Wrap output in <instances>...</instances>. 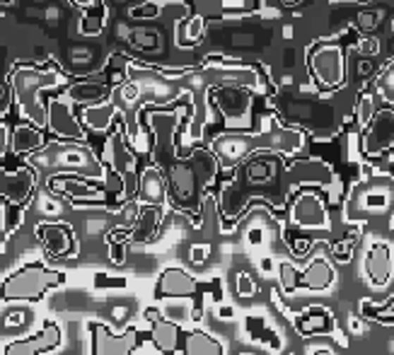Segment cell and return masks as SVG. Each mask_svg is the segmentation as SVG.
Returning <instances> with one entry per match:
<instances>
[{"label": "cell", "mask_w": 394, "mask_h": 355, "mask_svg": "<svg viewBox=\"0 0 394 355\" xmlns=\"http://www.w3.org/2000/svg\"><path fill=\"white\" fill-rule=\"evenodd\" d=\"M305 160H288L278 152H257L247 157L242 165L233 169L218 191V206H221L225 223H235L247 213L254 201L264 203L269 211L283 213L300 186H329L336 184L331 169L314 174H300Z\"/></svg>", "instance_id": "obj_1"}, {"label": "cell", "mask_w": 394, "mask_h": 355, "mask_svg": "<svg viewBox=\"0 0 394 355\" xmlns=\"http://www.w3.org/2000/svg\"><path fill=\"white\" fill-rule=\"evenodd\" d=\"M145 126L153 133V165L165 172L170 186V203L177 213L187 216L199 228L204 213L206 194L223 172L221 160L211 148H194L189 155H177L179 150V109L145 111Z\"/></svg>", "instance_id": "obj_2"}, {"label": "cell", "mask_w": 394, "mask_h": 355, "mask_svg": "<svg viewBox=\"0 0 394 355\" xmlns=\"http://www.w3.org/2000/svg\"><path fill=\"white\" fill-rule=\"evenodd\" d=\"M211 150L221 160L223 169L238 167L257 152H278L295 160L305 150V133L295 126H283L278 116H261V128L254 131H223L211 140Z\"/></svg>", "instance_id": "obj_3"}, {"label": "cell", "mask_w": 394, "mask_h": 355, "mask_svg": "<svg viewBox=\"0 0 394 355\" xmlns=\"http://www.w3.org/2000/svg\"><path fill=\"white\" fill-rule=\"evenodd\" d=\"M8 82L13 85L15 99L27 121L37 123L39 128H49V101L42 94L49 89H59L68 85V75L56 66L18 63L10 70Z\"/></svg>", "instance_id": "obj_4"}, {"label": "cell", "mask_w": 394, "mask_h": 355, "mask_svg": "<svg viewBox=\"0 0 394 355\" xmlns=\"http://www.w3.org/2000/svg\"><path fill=\"white\" fill-rule=\"evenodd\" d=\"M102 162L111 169L116 179L123 184V196L121 201H131L138 196L140 186V174H138V155L131 148V140H128V128L126 123H116V128L109 133L102 150Z\"/></svg>", "instance_id": "obj_5"}, {"label": "cell", "mask_w": 394, "mask_h": 355, "mask_svg": "<svg viewBox=\"0 0 394 355\" xmlns=\"http://www.w3.org/2000/svg\"><path fill=\"white\" fill-rule=\"evenodd\" d=\"M66 283V273L49 268L44 263H27L20 270L3 280V300L5 302H37L44 292Z\"/></svg>", "instance_id": "obj_6"}, {"label": "cell", "mask_w": 394, "mask_h": 355, "mask_svg": "<svg viewBox=\"0 0 394 355\" xmlns=\"http://www.w3.org/2000/svg\"><path fill=\"white\" fill-rule=\"evenodd\" d=\"M208 101L218 111L225 131H250L252 123H254L252 89L235 87V85H211L208 87Z\"/></svg>", "instance_id": "obj_7"}, {"label": "cell", "mask_w": 394, "mask_h": 355, "mask_svg": "<svg viewBox=\"0 0 394 355\" xmlns=\"http://www.w3.org/2000/svg\"><path fill=\"white\" fill-rule=\"evenodd\" d=\"M307 68L322 92L339 89L346 82V56H343L339 42L322 39V42L312 44L307 49Z\"/></svg>", "instance_id": "obj_8"}, {"label": "cell", "mask_w": 394, "mask_h": 355, "mask_svg": "<svg viewBox=\"0 0 394 355\" xmlns=\"http://www.w3.org/2000/svg\"><path fill=\"white\" fill-rule=\"evenodd\" d=\"M288 223L297 230H322L329 232L331 218L326 201L314 186H300L288 203Z\"/></svg>", "instance_id": "obj_9"}, {"label": "cell", "mask_w": 394, "mask_h": 355, "mask_svg": "<svg viewBox=\"0 0 394 355\" xmlns=\"http://www.w3.org/2000/svg\"><path fill=\"white\" fill-rule=\"evenodd\" d=\"M196 73H201L216 85H235V87H247L252 92H261L264 77L257 68L228 61V56H208L201 66H196Z\"/></svg>", "instance_id": "obj_10"}, {"label": "cell", "mask_w": 394, "mask_h": 355, "mask_svg": "<svg viewBox=\"0 0 394 355\" xmlns=\"http://www.w3.org/2000/svg\"><path fill=\"white\" fill-rule=\"evenodd\" d=\"M47 189L51 194L66 196L73 206H102L106 201L104 186H97L94 179H82L80 174L61 172L47 179Z\"/></svg>", "instance_id": "obj_11"}, {"label": "cell", "mask_w": 394, "mask_h": 355, "mask_svg": "<svg viewBox=\"0 0 394 355\" xmlns=\"http://www.w3.org/2000/svg\"><path fill=\"white\" fill-rule=\"evenodd\" d=\"M394 148V109H380L360 131V152L370 160L387 155Z\"/></svg>", "instance_id": "obj_12"}, {"label": "cell", "mask_w": 394, "mask_h": 355, "mask_svg": "<svg viewBox=\"0 0 394 355\" xmlns=\"http://www.w3.org/2000/svg\"><path fill=\"white\" fill-rule=\"evenodd\" d=\"M49 131L59 140L87 143V128L82 126L80 116H75L73 101L66 94H54L49 99Z\"/></svg>", "instance_id": "obj_13"}, {"label": "cell", "mask_w": 394, "mask_h": 355, "mask_svg": "<svg viewBox=\"0 0 394 355\" xmlns=\"http://www.w3.org/2000/svg\"><path fill=\"white\" fill-rule=\"evenodd\" d=\"M35 237L37 242L44 247V251L51 259H73L78 256V242L73 235V228L63 220L56 223H37L35 225Z\"/></svg>", "instance_id": "obj_14"}, {"label": "cell", "mask_w": 394, "mask_h": 355, "mask_svg": "<svg viewBox=\"0 0 394 355\" xmlns=\"http://www.w3.org/2000/svg\"><path fill=\"white\" fill-rule=\"evenodd\" d=\"M90 336H92V355H131L143 343L136 326H128L121 334H111L99 321L90 324Z\"/></svg>", "instance_id": "obj_15"}, {"label": "cell", "mask_w": 394, "mask_h": 355, "mask_svg": "<svg viewBox=\"0 0 394 355\" xmlns=\"http://www.w3.org/2000/svg\"><path fill=\"white\" fill-rule=\"evenodd\" d=\"M37 189V172L30 165H20L15 169L3 167V177H0V196L5 203L13 206H27L35 196Z\"/></svg>", "instance_id": "obj_16"}, {"label": "cell", "mask_w": 394, "mask_h": 355, "mask_svg": "<svg viewBox=\"0 0 394 355\" xmlns=\"http://www.w3.org/2000/svg\"><path fill=\"white\" fill-rule=\"evenodd\" d=\"M162 218H165V208L162 206L140 203L133 223L128 228H119V232L128 244H148V242H153L157 237Z\"/></svg>", "instance_id": "obj_17"}, {"label": "cell", "mask_w": 394, "mask_h": 355, "mask_svg": "<svg viewBox=\"0 0 394 355\" xmlns=\"http://www.w3.org/2000/svg\"><path fill=\"white\" fill-rule=\"evenodd\" d=\"M63 334H61V326L56 321H47L35 336L30 338H18V341H10L5 346V355H42L51 353L61 346Z\"/></svg>", "instance_id": "obj_18"}, {"label": "cell", "mask_w": 394, "mask_h": 355, "mask_svg": "<svg viewBox=\"0 0 394 355\" xmlns=\"http://www.w3.org/2000/svg\"><path fill=\"white\" fill-rule=\"evenodd\" d=\"M204 290V285L199 283V280L194 278L191 273H187L184 268H165L160 273V278H157L155 283V297L160 300V297H189V300H194L199 292Z\"/></svg>", "instance_id": "obj_19"}, {"label": "cell", "mask_w": 394, "mask_h": 355, "mask_svg": "<svg viewBox=\"0 0 394 355\" xmlns=\"http://www.w3.org/2000/svg\"><path fill=\"white\" fill-rule=\"evenodd\" d=\"M363 270L370 285L385 287L392 280V270H394L392 247L387 244V242H375V244H370L363 256Z\"/></svg>", "instance_id": "obj_20"}, {"label": "cell", "mask_w": 394, "mask_h": 355, "mask_svg": "<svg viewBox=\"0 0 394 355\" xmlns=\"http://www.w3.org/2000/svg\"><path fill=\"white\" fill-rule=\"evenodd\" d=\"M136 199L140 203H150V206H162V208H165V203H170L167 177L160 167L153 165V162L140 172V186H138Z\"/></svg>", "instance_id": "obj_21"}, {"label": "cell", "mask_w": 394, "mask_h": 355, "mask_svg": "<svg viewBox=\"0 0 394 355\" xmlns=\"http://www.w3.org/2000/svg\"><path fill=\"white\" fill-rule=\"evenodd\" d=\"M295 329L300 336H331L336 334V319L322 304H312L295 319Z\"/></svg>", "instance_id": "obj_22"}, {"label": "cell", "mask_w": 394, "mask_h": 355, "mask_svg": "<svg viewBox=\"0 0 394 355\" xmlns=\"http://www.w3.org/2000/svg\"><path fill=\"white\" fill-rule=\"evenodd\" d=\"M47 135H44V128H39L37 123L25 121L20 126L13 128V135H10V152L18 157H30L35 152L47 148Z\"/></svg>", "instance_id": "obj_23"}, {"label": "cell", "mask_w": 394, "mask_h": 355, "mask_svg": "<svg viewBox=\"0 0 394 355\" xmlns=\"http://www.w3.org/2000/svg\"><path fill=\"white\" fill-rule=\"evenodd\" d=\"M119 114H121L119 106H116L111 99L97 101V104H90V106H80L82 126L92 133H106L116 123V116Z\"/></svg>", "instance_id": "obj_24"}, {"label": "cell", "mask_w": 394, "mask_h": 355, "mask_svg": "<svg viewBox=\"0 0 394 355\" xmlns=\"http://www.w3.org/2000/svg\"><path fill=\"white\" fill-rule=\"evenodd\" d=\"M111 92H114V85L109 82H92V80H82V82H73L66 87V97H68L75 106H90L97 104V101L111 99Z\"/></svg>", "instance_id": "obj_25"}, {"label": "cell", "mask_w": 394, "mask_h": 355, "mask_svg": "<svg viewBox=\"0 0 394 355\" xmlns=\"http://www.w3.org/2000/svg\"><path fill=\"white\" fill-rule=\"evenodd\" d=\"M334 283H336V270L322 256L312 259V261L300 270V287H305V290L322 292V290H329Z\"/></svg>", "instance_id": "obj_26"}, {"label": "cell", "mask_w": 394, "mask_h": 355, "mask_svg": "<svg viewBox=\"0 0 394 355\" xmlns=\"http://www.w3.org/2000/svg\"><path fill=\"white\" fill-rule=\"evenodd\" d=\"M150 341H153V346L160 353H165V355L177 353L179 346H184L182 326L162 317L160 321H155V324L150 326Z\"/></svg>", "instance_id": "obj_27"}, {"label": "cell", "mask_w": 394, "mask_h": 355, "mask_svg": "<svg viewBox=\"0 0 394 355\" xmlns=\"http://www.w3.org/2000/svg\"><path fill=\"white\" fill-rule=\"evenodd\" d=\"M184 355H225V348L218 338H213L206 331H189L184 334V346H182Z\"/></svg>", "instance_id": "obj_28"}, {"label": "cell", "mask_w": 394, "mask_h": 355, "mask_svg": "<svg viewBox=\"0 0 394 355\" xmlns=\"http://www.w3.org/2000/svg\"><path fill=\"white\" fill-rule=\"evenodd\" d=\"M206 30V17L204 15H191L177 25V44L179 46H196L204 37Z\"/></svg>", "instance_id": "obj_29"}, {"label": "cell", "mask_w": 394, "mask_h": 355, "mask_svg": "<svg viewBox=\"0 0 394 355\" xmlns=\"http://www.w3.org/2000/svg\"><path fill=\"white\" fill-rule=\"evenodd\" d=\"M360 314H363V319L377 321V324H382V326H394V292L387 297V302H382V304L363 300L360 302Z\"/></svg>", "instance_id": "obj_30"}, {"label": "cell", "mask_w": 394, "mask_h": 355, "mask_svg": "<svg viewBox=\"0 0 394 355\" xmlns=\"http://www.w3.org/2000/svg\"><path fill=\"white\" fill-rule=\"evenodd\" d=\"M373 89L387 101V104H394V61L382 68V73L373 82Z\"/></svg>", "instance_id": "obj_31"}, {"label": "cell", "mask_w": 394, "mask_h": 355, "mask_svg": "<svg viewBox=\"0 0 394 355\" xmlns=\"http://www.w3.org/2000/svg\"><path fill=\"white\" fill-rule=\"evenodd\" d=\"M264 5V0H218L223 15H252Z\"/></svg>", "instance_id": "obj_32"}, {"label": "cell", "mask_w": 394, "mask_h": 355, "mask_svg": "<svg viewBox=\"0 0 394 355\" xmlns=\"http://www.w3.org/2000/svg\"><path fill=\"white\" fill-rule=\"evenodd\" d=\"M377 114V109H375V97H373V92H363L360 97L356 99V123H358V128L363 131L365 126H368L370 121H373V116Z\"/></svg>", "instance_id": "obj_33"}, {"label": "cell", "mask_w": 394, "mask_h": 355, "mask_svg": "<svg viewBox=\"0 0 394 355\" xmlns=\"http://www.w3.org/2000/svg\"><path fill=\"white\" fill-rule=\"evenodd\" d=\"M358 239H360V225H356V228H353L351 232L343 237L341 242H334V244H329V249H331V254H334L336 259H339V261H348V259H351V254H353V249H356Z\"/></svg>", "instance_id": "obj_34"}, {"label": "cell", "mask_w": 394, "mask_h": 355, "mask_svg": "<svg viewBox=\"0 0 394 355\" xmlns=\"http://www.w3.org/2000/svg\"><path fill=\"white\" fill-rule=\"evenodd\" d=\"M106 244H109V259H111V263L121 266V263L126 261V247H128V242L121 237L119 228H114L109 235H106Z\"/></svg>", "instance_id": "obj_35"}, {"label": "cell", "mask_w": 394, "mask_h": 355, "mask_svg": "<svg viewBox=\"0 0 394 355\" xmlns=\"http://www.w3.org/2000/svg\"><path fill=\"white\" fill-rule=\"evenodd\" d=\"M278 280H281V290L283 292H295L300 287V270L293 266L290 261H283L278 266Z\"/></svg>", "instance_id": "obj_36"}, {"label": "cell", "mask_w": 394, "mask_h": 355, "mask_svg": "<svg viewBox=\"0 0 394 355\" xmlns=\"http://www.w3.org/2000/svg\"><path fill=\"white\" fill-rule=\"evenodd\" d=\"M380 13H377V10H363V13H358V17H356V27L360 32H375L377 27H380Z\"/></svg>", "instance_id": "obj_37"}, {"label": "cell", "mask_w": 394, "mask_h": 355, "mask_svg": "<svg viewBox=\"0 0 394 355\" xmlns=\"http://www.w3.org/2000/svg\"><path fill=\"white\" fill-rule=\"evenodd\" d=\"M356 51L363 58H375V56H380V39L377 37H365L358 42Z\"/></svg>", "instance_id": "obj_38"}, {"label": "cell", "mask_w": 394, "mask_h": 355, "mask_svg": "<svg viewBox=\"0 0 394 355\" xmlns=\"http://www.w3.org/2000/svg\"><path fill=\"white\" fill-rule=\"evenodd\" d=\"M131 42L136 44V46H143V49H155L157 46V32H153V30H136L131 34Z\"/></svg>", "instance_id": "obj_39"}, {"label": "cell", "mask_w": 394, "mask_h": 355, "mask_svg": "<svg viewBox=\"0 0 394 355\" xmlns=\"http://www.w3.org/2000/svg\"><path fill=\"white\" fill-rule=\"evenodd\" d=\"M238 297H254L257 295V283L252 280V275L250 273H238Z\"/></svg>", "instance_id": "obj_40"}, {"label": "cell", "mask_w": 394, "mask_h": 355, "mask_svg": "<svg viewBox=\"0 0 394 355\" xmlns=\"http://www.w3.org/2000/svg\"><path fill=\"white\" fill-rule=\"evenodd\" d=\"M208 256H211V244H206V242H199V244L191 247L189 251V259L194 266H204V263L208 261Z\"/></svg>", "instance_id": "obj_41"}, {"label": "cell", "mask_w": 394, "mask_h": 355, "mask_svg": "<svg viewBox=\"0 0 394 355\" xmlns=\"http://www.w3.org/2000/svg\"><path fill=\"white\" fill-rule=\"evenodd\" d=\"M157 15H160V5H155L153 0H148L145 5L131 10V17H140V20H153Z\"/></svg>", "instance_id": "obj_42"}, {"label": "cell", "mask_w": 394, "mask_h": 355, "mask_svg": "<svg viewBox=\"0 0 394 355\" xmlns=\"http://www.w3.org/2000/svg\"><path fill=\"white\" fill-rule=\"evenodd\" d=\"M0 114H8L10 109H13V99H15V92H13V85L10 82H3V87H0Z\"/></svg>", "instance_id": "obj_43"}, {"label": "cell", "mask_w": 394, "mask_h": 355, "mask_svg": "<svg viewBox=\"0 0 394 355\" xmlns=\"http://www.w3.org/2000/svg\"><path fill=\"white\" fill-rule=\"evenodd\" d=\"M390 206V196L385 191H370L365 196V208H387Z\"/></svg>", "instance_id": "obj_44"}, {"label": "cell", "mask_w": 394, "mask_h": 355, "mask_svg": "<svg viewBox=\"0 0 394 355\" xmlns=\"http://www.w3.org/2000/svg\"><path fill=\"white\" fill-rule=\"evenodd\" d=\"M75 10H82V13H97V10H104L102 0H68Z\"/></svg>", "instance_id": "obj_45"}, {"label": "cell", "mask_w": 394, "mask_h": 355, "mask_svg": "<svg viewBox=\"0 0 394 355\" xmlns=\"http://www.w3.org/2000/svg\"><path fill=\"white\" fill-rule=\"evenodd\" d=\"M94 287H126V278H111V275L97 273L94 275Z\"/></svg>", "instance_id": "obj_46"}, {"label": "cell", "mask_w": 394, "mask_h": 355, "mask_svg": "<svg viewBox=\"0 0 394 355\" xmlns=\"http://www.w3.org/2000/svg\"><path fill=\"white\" fill-rule=\"evenodd\" d=\"M370 73H373V61H370V58H360V63H358V75H360V77H368Z\"/></svg>", "instance_id": "obj_47"}, {"label": "cell", "mask_w": 394, "mask_h": 355, "mask_svg": "<svg viewBox=\"0 0 394 355\" xmlns=\"http://www.w3.org/2000/svg\"><path fill=\"white\" fill-rule=\"evenodd\" d=\"M143 317L148 319L150 324H155V321H160V319H162V312H160V309H157V307H148V309H145V312H143Z\"/></svg>", "instance_id": "obj_48"}, {"label": "cell", "mask_w": 394, "mask_h": 355, "mask_svg": "<svg viewBox=\"0 0 394 355\" xmlns=\"http://www.w3.org/2000/svg\"><path fill=\"white\" fill-rule=\"evenodd\" d=\"M235 314V309L233 307H228V304H221L218 307V317H223V319H230Z\"/></svg>", "instance_id": "obj_49"}, {"label": "cell", "mask_w": 394, "mask_h": 355, "mask_svg": "<svg viewBox=\"0 0 394 355\" xmlns=\"http://www.w3.org/2000/svg\"><path fill=\"white\" fill-rule=\"evenodd\" d=\"M259 266H261L264 273H271V270H273V261H271V259H261V263H259Z\"/></svg>", "instance_id": "obj_50"}, {"label": "cell", "mask_w": 394, "mask_h": 355, "mask_svg": "<svg viewBox=\"0 0 394 355\" xmlns=\"http://www.w3.org/2000/svg\"><path fill=\"white\" fill-rule=\"evenodd\" d=\"M348 326H351V331H363V324H360V317H351V321H348Z\"/></svg>", "instance_id": "obj_51"}, {"label": "cell", "mask_w": 394, "mask_h": 355, "mask_svg": "<svg viewBox=\"0 0 394 355\" xmlns=\"http://www.w3.org/2000/svg\"><path fill=\"white\" fill-rule=\"evenodd\" d=\"M309 355H334V353H331L329 348H317V351H312Z\"/></svg>", "instance_id": "obj_52"}, {"label": "cell", "mask_w": 394, "mask_h": 355, "mask_svg": "<svg viewBox=\"0 0 394 355\" xmlns=\"http://www.w3.org/2000/svg\"><path fill=\"white\" fill-rule=\"evenodd\" d=\"M281 3H283V5H288V8H293V5H300L302 0H281Z\"/></svg>", "instance_id": "obj_53"}, {"label": "cell", "mask_w": 394, "mask_h": 355, "mask_svg": "<svg viewBox=\"0 0 394 355\" xmlns=\"http://www.w3.org/2000/svg\"><path fill=\"white\" fill-rule=\"evenodd\" d=\"M341 3H365V0H341Z\"/></svg>", "instance_id": "obj_54"}, {"label": "cell", "mask_w": 394, "mask_h": 355, "mask_svg": "<svg viewBox=\"0 0 394 355\" xmlns=\"http://www.w3.org/2000/svg\"><path fill=\"white\" fill-rule=\"evenodd\" d=\"M3 5H13V0H3Z\"/></svg>", "instance_id": "obj_55"}, {"label": "cell", "mask_w": 394, "mask_h": 355, "mask_svg": "<svg viewBox=\"0 0 394 355\" xmlns=\"http://www.w3.org/2000/svg\"><path fill=\"white\" fill-rule=\"evenodd\" d=\"M242 355H257V353H242Z\"/></svg>", "instance_id": "obj_56"}, {"label": "cell", "mask_w": 394, "mask_h": 355, "mask_svg": "<svg viewBox=\"0 0 394 355\" xmlns=\"http://www.w3.org/2000/svg\"><path fill=\"white\" fill-rule=\"evenodd\" d=\"M288 355H295V353H288Z\"/></svg>", "instance_id": "obj_57"}, {"label": "cell", "mask_w": 394, "mask_h": 355, "mask_svg": "<svg viewBox=\"0 0 394 355\" xmlns=\"http://www.w3.org/2000/svg\"><path fill=\"white\" fill-rule=\"evenodd\" d=\"M392 225H394V223H392Z\"/></svg>", "instance_id": "obj_58"}]
</instances>
